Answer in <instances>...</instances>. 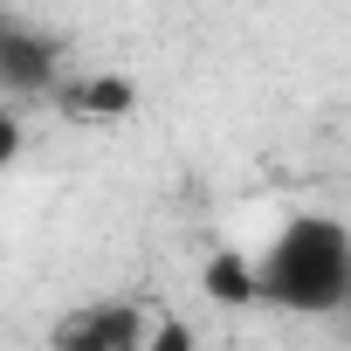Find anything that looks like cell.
<instances>
[{"instance_id":"cell-1","label":"cell","mask_w":351,"mask_h":351,"mask_svg":"<svg viewBox=\"0 0 351 351\" xmlns=\"http://www.w3.org/2000/svg\"><path fill=\"white\" fill-rule=\"evenodd\" d=\"M255 303L289 317H337L351 303V228L337 214H289L255 255Z\"/></svg>"},{"instance_id":"cell-2","label":"cell","mask_w":351,"mask_h":351,"mask_svg":"<svg viewBox=\"0 0 351 351\" xmlns=\"http://www.w3.org/2000/svg\"><path fill=\"white\" fill-rule=\"evenodd\" d=\"M145 310L138 303H83V310H69L56 330H49V351H138L145 344Z\"/></svg>"},{"instance_id":"cell-3","label":"cell","mask_w":351,"mask_h":351,"mask_svg":"<svg viewBox=\"0 0 351 351\" xmlns=\"http://www.w3.org/2000/svg\"><path fill=\"white\" fill-rule=\"evenodd\" d=\"M56 76H62L56 69V42H42L21 21H0V83L35 97V90H56Z\"/></svg>"},{"instance_id":"cell-4","label":"cell","mask_w":351,"mask_h":351,"mask_svg":"<svg viewBox=\"0 0 351 351\" xmlns=\"http://www.w3.org/2000/svg\"><path fill=\"white\" fill-rule=\"evenodd\" d=\"M200 289H207V303H221V310L255 303V255H241V248H214V255L200 262Z\"/></svg>"},{"instance_id":"cell-5","label":"cell","mask_w":351,"mask_h":351,"mask_svg":"<svg viewBox=\"0 0 351 351\" xmlns=\"http://www.w3.org/2000/svg\"><path fill=\"white\" fill-rule=\"evenodd\" d=\"M62 104L76 110V117H124L131 104H138V90L124 83V76H76V83H62Z\"/></svg>"},{"instance_id":"cell-6","label":"cell","mask_w":351,"mask_h":351,"mask_svg":"<svg viewBox=\"0 0 351 351\" xmlns=\"http://www.w3.org/2000/svg\"><path fill=\"white\" fill-rule=\"evenodd\" d=\"M138 351H200V337H193V330H186L180 317H152V324H145V344H138Z\"/></svg>"},{"instance_id":"cell-7","label":"cell","mask_w":351,"mask_h":351,"mask_svg":"<svg viewBox=\"0 0 351 351\" xmlns=\"http://www.w3.org/2000/svg\"><path fill=\"white\" fill-rule=\"evenodd\" d=\"M14 152H21V117H14V110H0V165H8Z\"/></svg>"}]
</instances>
